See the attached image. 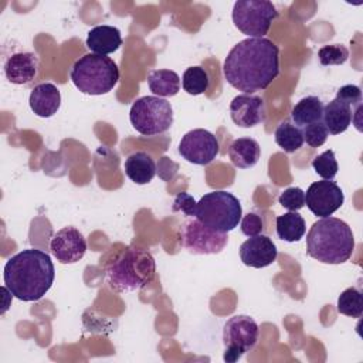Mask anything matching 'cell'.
Returning <instances> with one entry per match:
<instances>
[{"instance_id": "cell-30", "label": "cell", "mask_w": 363, "mask_h": 363, "mask_svg": "<svg viewBox=\"0 0 363 363\" xmlns=\"http://www.w3.org/2000/svg\"><path fill=\"white\" fill-rule=\"evenodd\" d=\"M302 133H303V142H306L311 147L322 146L329 136V132L322 121L303 126Z\"/></svg>"}, {"instance_id": "cell-31", "label": "cell", "mask_w": 363, "mask_h": 363, "mask_svg": "<svg viewBox=\"0 0 363 363\" xmlns=\"http://www.w3.org/2000/svg\"><path fill=\"white\" fill-rule=\"evenodd\" d=\"M278 201L284 208L298 211L305 206V191L299 187H288L279 194Z\"/></svg>"}, {"instance_id": "cell-5", "label": "cell", "mask_w": 363, "mask_h": 363, "mask_svg": "<svg viewBox=\"0 0 363 363\" xmlns=\"http://www.w3.org/2000/svg\"><path fill=\"white\" fill-rule=\"evenodd\" d=\"M71 81L88 95H104L111 92L119 81V69L115 61L106 55L85 54L71 68Z\"/></svg>"}, {"instance_id": "cell-21", "label": "cell", "mask_w": 363, "mask_h": 363, "mask_svg": "<svg viewBox=\"0 0 363 363\" xmlns=\"http://www.w3.org/2000/svg\"><path fill=\"white\" fill-rule=\"evenodd\" d=\"M125 173L136 184H147L156 174V164L146 152H135L125 160Z\"/></svg>"}, {"instance_id": "cell-14", "label": "cell", "mask_w": 363, "mask_h": 363, "mask_svg": "<svg viewBox=\"0 0 363 363\" xmlns=\"http://www.w3.org/2000/svg\"><path fill=\"white\" fill-rule=\"evenodd\" d=\"M233 122L240 128H252L265 121V104L258 95L241 94L233 98L230 104Z\"/></svg>"}, {"instance_id": "cell-2", "label": "cell", "mask_w": 363, "mask_h": 363, "mask_svg": "<svg viewBox=\"0 0 363 363\" xmlns=\"http://www.w3.org/2000/svg\"><path fill=\"white\" fill-rule=\"evenodd\" d=\"M4 285L23 302L41 299L52 286L55 278L51 257L37 248L21 250L4 265Z\"/></svg>"}, {"instance_id": "cell-16", "label": "cell", "mask_w": 363, "mask_h": 363, "mask_svg": "<svg viewBox=\"0 0 363 363\" xmlns=\"http://www.w3.org/2000/svg\"><path fill=\"white\" fill-rule=\"evenodd\" d=\"M38 72V58L33 52H17L4 64L6 78L16 85L31 82Z\"/></svg>"}, {"instance_id": "cell-32", "label": "cell", "mask_w": 363, "mask_h": 363, "mask_svg": "<svg viewBox=\"0 0 363 363\" xmlns=\"http://www.w3.org/2000/svg\"><path fill=\"white\" fill-rule=\"evenodd\" d=\"M264 230V221L261 216L255 213H248L241 218V231L247 237H254L261 234Z\"/></svg>"}, {"instance_id": "cell-17", "label": "cell", "mask_w": 363, "mask_h": 363, "mask_svg": "<svg viewBox=\"0 0 363 363\" xmlns=\"http://www.w3.org/2000/svg\"><path fill=\"white\" fill-rule=\"evenodd\" d=\"M31 111L40 118H50L60 109L61 94L51 82H43L33 88L28 99Z\"/></svg>"}, {"instance_id": "cell-10", "label": "cell", "mask_w": 363, "mask_h": 363, "mask_svg": "<svg viewBox=\"0 0 363 363\" xmlns=\"http://www.w3.org/2000/svg\"><path fill=\"white\" fill-rule=\"evenodd\" d=\"M180 242L193 254H218L227 245L228 235L204 225L194 217L183 223Z\"/></svg>"}, {"instance_id": "cell-8", "label": "cell", "mask_w": 363, "mask_h": 363, "mask_svg": "<svg viewBox=\"0 0 363 363\" xmlns=\"http://www.w3.org/2000/svg\"><path fill=\"white\" fill-rule=\"evenodd\" d=\"M231 17L234 26L248 38H264L278 11L268 0H238Z\"/></svg>"}, {"instance_id": "cell-12", "label": "cell", "mask_w": 363, "mask_h": 363, "mask_svg": "<svg viewBox=\"0 0 363 363\" xmlns=\"http://www.w3.org/2000/svg\"><path fill=\"white\" fill-rule=\"evenodd\" d=\"M345 201L342 189L332 180L313 182L305 193L306 207L318 217H329L337 211Z\"/></svg>"}, {"instance_id": "cell-1", "label": "cell", "mask_w": 363, "mask_h": 363, "mask_svg": "<svg viewBox=\"0 0 363 363\" xmlns=\"http://www.w3.org/2000/svg\"><path fill=\"white\" fill-rule=\"evenodd\" d=\"M225 81L244 94L264 91L279 74V50L268 38H245L227 54Z\"/></svg>"}, {"instance_id": "cell-13", "label": "cell", "mask_w": 363, "mask_h": 363, "mask_svg": "<svg viewBox=\"0 0 363 363\" xmlns=\"http://www.w3.org/2000/svg\"><path fill=\"white\" fill-rule=\"evenodd\" d=\"M50 250L61 264H75L85 255L86 241L79 230L68 225L52 235Z\"/></svg>"}, {"instance_id": "cell-9", "label": "cell", "mask_w": 363, "mask_h": 363, "mask_svg": "<svg viewBox=\"0 0 363 363\" xmlns=\"http://www.w3.org/2000/svg\"><path fill=\"white\" fill-rule=\"evenodd\" d=\"M258 325L248 315H235L230 318L223 329V342L225 345L224 360L234 363L250 352L258 340Z\"/></svg>"}, {"instance_id": "cell-33", "label": "cell", "mask_w": 363, "mask_h": 363, "mask_svg": "<svg viewBox=\"0 0 363 363\" xmlns=\"http://www.w3.org/2000/svg\"><path fill=\"white\" fill-rule=\"evenodd\" d=\"M336 98L349 104L350 106H356L362 104V91L357 85H343L337 89Z\"/></svg>"}, {"instance_id": "cell-28", "label": "cell", "mask_w": 363, "mask_h": 363, "mask_svg": "<svg viewBox=\"0 0 363 363\" xmlns=\"http://www.w3.org/2000/svg\"><path fill=\"white\" fill-rule=\"evenodd\" d=\"M312 167L316 172V174H319L323 180H332L339 170L337 166V160L335 157V152L333 150H325L323 153L318 155L313 160H312Z\"/></svg>"}, {"instance_id": "cell-24", "label": "cell", "mask_w": 363, "mask_h": 363, "mask_svg": "<svg viewBox=\"0 0 363 363\" xmlns=\"http://www.w3.org/2000/svg\"><path fill=\"white\" fill-rule=\"evenodd\" d=\"M149 89L160 96H174L180 91V78L172 69H152L147 77Z\"/></svg>"}, {"instance_id": "cell-26", "label": "cell", "mask_w": 363, "mask_h": 363, "mask_svg": "<svg viewBox=\"0 0 363 363\" xmlns=\"http://www.w3.org/2000/svg\"><path fill=\"white\" fill-rule=\"evenodd\" d=\"M337 312L349 318H360L363 313L362 292L354 288H346L337 298Z\"/></svg>"}, {"instance_id": "cell-7", "label": "cell", "mask_w": 363, "mask_h": 363, "mask_svg": "<svg viewBox=\"0 0 363 363\" xmlns=\"http://www.w3.org/2000/svg\"><path fill=\"white\" fill-rule=\"evenodd\" d=\"M129 119L140 135L155 136L169 130L173 125V108L163 98L146 95L132 104Z\"/></svg>"}, {"instance_id": "cell-19", "label": "cell", "mask_w": 363, "mask_h": 363, "mask_svg": "<svg viewBox=\"0 0 363 363\" xmlns=\"http://www.w3.org/2000/svg\"><path fill=\"white\" fill-rule=\"evenodd\" d=\"M352 106L339 98L332 99L323 106L322 122L330 135H339L345 132L353 119Z\"/></svg>"}, {"instance_id": "cell-15", "label": "cell", "mask_w": 363, "mask_h": 363, "mask_svg": "<svg viewBox=\"0 0 363 363\" xmlns=\"http://www.w3.org/2000/svg\"><path fill=\"white\" fill-rule=\"evenodd\" d=\"M278 255L274 241L264 234L245 240L240 247V258L244 265L252 268H265L271 265Z\"/></svg>"}, {"instance_id": "cell-3", "label": "cell", "mask_w": 363, "mask_h": 363, "mask_svg": "<svg viewBox=\"0 0 363 363\" xmlns=\"http://www.w3.org/2000/svg\"><path fill=\"white\" fill-rule=\"evenodd\" d=\"M354 250V237L347 223L336 217H323L312 224L306 234V252L323 264H343Z\"/></svg>"}, {"instance_id": "cell-23", "label": "cell", "mask_w": 363, "mask_h": 363, "mask_svg": "<svg viewBox=\"0 0 363 363\" xmlns=\"http://www.w3.org/2000/svg\"><path fill=\"white\" fill-rule=\"evenodd\" d=\"M275 225L278 238L286 242L299 241L306 231L305 220L298 211H288L282 216H278L275 220Z\"/></svg>"}, {"instance_id": "cell-18", "label": "cell", "mask_w": 363, "mask_h": 363, "mask_svg": "<svg viewBox=\"0 0 363 363\" xmlns=\"http://www.w3.org/2000/svg\"><path fill=\"white\" fill-rule=\"evenodd\" d=\"M85 44L94 54H112L122 45L121 31L113 26H95L89 30Z\"/></svg>"}, {"instance_id": "cell-22", "label": "cell", "mask_w": 363, "mask_h": 363, "mask_svg": "<svg viewBox=\"0 0 363 363\" xmlns=\"http://www.w3.org/2000/svg\"><path fill=\"white\" fill-rule=\"evenodd\" d=\"M322 115H323V104L318 96H313V95L302 98L299 102H296V105L292 108V112H291V118L294 123L299 128L322 121Z\"/></svg>"}, {"instance_id": "cell-20", "label": "cell", "mask_w": 363, "mask_h": 363, "mask_svg": "<svg viewBox=\"0 0 363 363\" xmlns=\"http://www.w3.org/2000/svg\"><path fill=\"white\" fill-rule=\"evenodd\" d=\"M261 156V147L252 138H238L228 147V157L238 169H250L257 164Z\"/></svg>"}, {"instance_id": "cell-25", "label": "cell", "mask_w": 363, "mask_h": 363, "mask_svg": "<svg viewBox=\"0 0 363 363\" xmlns=\"http://www.w3.org/2000/svg\"><path fill=\"white\" fill-rule=\"evenodd\" d=\"M275 142L286 153H294L303 145V133L299 126L284 121L275 129Z\"/></svg>"}, {"instance_id": "cell-11", "label": "cell", "mask_w": 363, "mask_h": 363, "mask_svg": "<svg viewBox=\"0 0 363 363\" xmlns=\"http://www.w3.org/2000/svg\"><path fill=\"white\" fill-rule=\"evenodd\" d=\"M218 150L220 146L217 138L201 128L187 132L179 143V153L182 157L189 163L199 166L211 163L218 155Z\"/></svg>"}, {"instance_id": "cell-34", "label": "cell", "mask_w": 363, "mask_h": 363, "mask_svg": "<svg viewBox=\"0 0 363 363\" xmlns=\"http://www.w3.org/2000/svg\"><path fill=\"white\" fill-rule=\"evenodd\" d=\"M196 204L197 203L189 193H179L173 201V211H182L189 217H194Z\"/></svg>"}, {"instance_id": "cell-29", "label": "cell", "mask_w": 363, "mask_h": 363, "mask_svg": "<svg viewBox=\"0 0 363 363\" xmlns=\"http://www.w3.org/2000/svg\"><path fill=\"white\" fill-rule=\"evenodd\" d=\"M318 57L322 65H342L349 58V51L343 44L323 45L318 51Z\"/></svg>"}, {"instance_id": "cell-27", "label": "cell", "mask_w": 363, "mask_h": 363, "mask_svg": "<svg viewBox=\"0 0 363 363\" xmlns=\"http://www.w3.org/2000/svg\"><path fill=\"white\" fill-rule=\"evenodd\" d=\"M208 84H210V79H208L207 71L199 65L189 67L182 77L183 89L190 95L204 94L208 88Z\"/></svg>"}, {"instance_id": "cell-6", "label": "cell", "mask_w": 363, "mask_h": 363, "mask_svg": "<svg viewBox=\"0 0 363 363\" xmlns=\"http://www.w3.org/2000/svg\"><path fill=\"white\" fill-rule=\"evenodd\" d=\"M242 208L238 199L224 190L206 193L196 204L194 217L204 225L228 233L241 221Z\"/></svg>"}, {"instance_id": "cell-4", "label": "cell", "mask_w": 363, "mask_h": 363, "mask_svg": "<svg viewBox=\"0 0 363 363\" xmlns=\"http://www.w3.org/2000/svg\"><path fill=\"white\" fill-rule=\"evenodd\" d=\"M156 274V264L147 250L128 247L105 271L109 286L118 292L138 291L150 284Z\"/></svg>"}]
</instances>
